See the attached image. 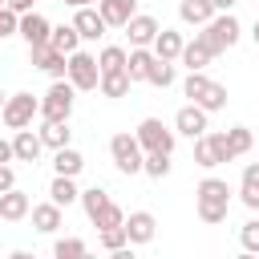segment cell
I'll return each mask as SVG.
<instances>
[{
	"instance_id": "obj_1",
	"label": "cell",
	"mask_w": 259,
	"mask_h": 259,
	"mask_svg": "<svg viewBox=\"0 0 259 259\" xmlns=\"http://www.w3.org/2000/svg\"><path fill=\"white\" fill-rule=\"evenodd\" d=\"M194 198H198V219L202 223H223L227 219V210H231V186L223 182V178H202L198 182V190H194Z\"/></svg>"
},
{
	"instance_id": "obj_2",
	"label": "cell",
	"mask_w": 259,
	"mask_h": 259,
	"mask_svg": "<svg viewBox=\"0 0 259 259\" xmlns=\"http://www.w3.org/2000/svg\"><path fill=\"white\" fill-rule=\"evenodd\" d=\"M239 32H243V28H239V20H235L231 12H214V16H210V20L202 24L198 40H202V45H206V49H210V53L219 57L223 49H231V45L239 40Z\"/></svg>"
},
{
	"instance_id": "obj_3",
	"label": "cell",
	"mask_w": 259,
	"mask_h": 259,
	"mask_svg": "<svg viewBox=\"0 0 259 259\" xmlns=\"http://www.w3.org/2000/svg\"><path fill=\"white\" fill-rule=\"evenodd\" d=\"M73 85H69V77H57L53 85H49V93L40 97V117L45 121H69V113H73Z\"/></svg>"
},
{
	"instance_id": "obj_4",
	"label": "cell",
	"mask_w": 259,
	"mask_h": 259,
	"mask_svg": "<svg viewBox=\"0 0 259 259\" xmlns=\"http://www.w3.org/2000/svg\"><path fill=\"white\" fill-rule=\"evenodd\" d=\"M65 77H69V85L73 89H97V81H101V69H97V57L93 53H69V69H65Z\"/></svg>"
},
{
	"instance_id": "obj_5",
	"label": "cell",
	"mask_w": 259,
	"mask_h": 259,
	"mask_svg": "<svg viewBox=\"0 0 259 259\" xmlns=\"http://www.w3.org/2000/svg\"><path fill=\"white\" fill-rule=\"evenodd\" d=\"M36 113H40V101H36L32 93H12V97H4V109H0V117H4L8 130H24V125H32Z\"/></svg>"
},
{
	"instance_id": "obj_6",
	"label": "cell",
	"mask_w": 259,
	"mask_h": 259,
	"mask_svg": "<svg viewBox=\"0 0 259 259\" xmlns=\"http://www.w3.org/2000/svg\"><path fill=\"white\" fill-rule=\"evenodd\" d=\"M109 154H113V162H117L121 174H138L142 170V158H146L134 134H113L109 138Z\"/></svg>"
},
{
	"instance_id": "obj_7",
	"label": "cell",
	"mask_w": 259,
	"mask_h": 259,
	"mask_svg": "<svg viewBox=\"0 0 259 259\" xmlns=\"http://www.w3.org/2000/svg\"><path fill=\"white\" fill-rule=\"evenodd\" d=\"M194 162H198L202 170H214V166L231 162L223 134H210V130H206V134H198V138H194Z\"/></svg>"
},
{
	"instance_id": "obj_8",
	"label": "cell",
	"mask_w": 259,
	"mask_h": 259,
	"mask_svg": "<svg viewBox=\"0 0 259 259\" xmlns=\"http://www.w3.org/2000/svg\"><path fill=\"white\" fill-rule=\"evenodd\" d=\"M138 146H142V154L146 150H162V154H174V130H166L158 117H146L142 125H138Z\"/></svg>"
},
{
	"instance_id": "obj_9",
	"label": "cell",
	"mask_w": 259,
	"mask_h": 259,
	"mask_svg": "<svg viewBox=\"0 0 259 259\" xmlns=\"http://www.w3.org/2000/svg\"><path fill=\"white\" fill-rule=\"evenodd\" d=\"M28 57H32V65H36V69H45L53 81H57V77H65V69H69V57H65V53H57L49 40H45V45H28Z\"/></svg>"
},
{
	"instance_id": "obj_10",
	"label": "cell",
	"mask_w": 259,
	"mask_h": 259,
	"mask_svg": "<svg viewBox=\"0 0 259 259\" xmlns=\"http://www.w3.org/2000/svg\"><path fill=\"white\" fill-rule=\"evenodd\" d=\"M174 134H186V138H198V134H206V109L202 105H182L178 113H174Z\"/></svg>"
},
{
	"instance_id": "obj_11",
	"label": "cell",
	"mask_w": 259,
	"mask_h": 259,
	"mask_svg": "<svg viewBox=\"0 0 259 259\" xmlns=\"http://www.w3.org/2000/svg\"><path fill=\"white\" fill-rule=\"evenodd\" d=\"M73 28L81 32V40H97V36H105V20H101V12L93 8V4H85V8H77L73 12Z\"/></svg>"
},
{
	"instance_id": "obj_12",
	"label": "cell",
	"mask_w": 259,
	"mask_h": 259,
	"mask_svg": "<svg viewBox=\"0 0 259 259\" xmlns=\"http://www.w3.org/2000/svg\"><path fill=\"white\" fill-rule=\"evenodd\" d=\"M49 28H53V24H49L40 12H32V8H28V12H20L16 36H24V45H45V40H49Z\"/></svg>"
},
{
	"instance_id": "obj_13",
	"label": "cell",
	"mask_w": 259,
	"mask_h": 259,
	"mask_svg": "<svg viewBox=\"0 0 259 259\" xmlns=\"http://www.w3.org/2000/svg\"><path fill=\"white\" fill-rule=\"evenodd\" d=\"M125 235H130V247H138V243H150L154 239V231H158V219L150 214V210H134L125 223Z\"/></svg>"
},
{
	"instance_id": "obj_14",
	"label": "cell",
	"mask_w": 259,
	"mask_h": 259,
	"mask_svg": "<svg viewBox=\"0 0 259 259\" xmlns=\"http://www.w3.org/2000/svg\"><path fill=\"white\" fill-rule=\"evenodd\" d=\"M28 210H32V202H28V194H24L20 186H8V190L0 194V219H4V223H20Z\"/></svg>"
},
{
	"instance_id": "obj_15",
	"label": "cell",
	"mask_w": 259,
	"mask_h": 259,
	"mask_svg": "<svg viewBox=\"0 0 259 259\" xmlns=\"http://www.w3.org/2000/svg\"><path fill=\"white\" fill-rule=\"evenodd\" d=\"M121 28H125L130 45H154V36H158V20H154V16H146V12H134Z\"/></svg>"
},
{
	"instance_id": "obj_16",
	"label": "cell",
	"mask_w": 259,
	"mask_h": 259,
	"mask_svg": "<svg viewBox=\"0 0 259 259\" xmlns=\"http://www.w3.org/2000/svg\"><path fill=\"white\" fill-rule=\"evenodd\" d=\"M40 150H45L40 134H32L28 125H24V130H16V138H12V158H16V162H36V158H40Z\"/></svg>"
},
{
	"instance_id": "obj_17",
	"label": "cell",
	"mask_w": 259,
	"mask_h": 259,
	"mask_svg": "<svg viewBox=\"0 0 259 259\" xmlns=\"http://www.w3.org/2000/svg\"><path fill=\"white\" fill-rule=\"evenodd\" d=\"M97 12L109 28H121L134 12H138V0H97Z\"/></svg>"
},
{
	"instance_id": "obj_18",
	"label": "cell",
	"mask_w": 259,
	"mask_h": 259,
	"mask_svg": "<svg viewBox=\"0 0 259 259\" xmlns=\"http://www.w3.org/2000/svg\"><path fill=\"white\" fill-rule=\"evenodd\" d=\"M28 214H32V227H36L40 235H53V231L65 223V214H61V206H57L53 198H49V202H36Z\"/></svg>"
},
{
	"instance_id": "obj_19",
	"label": "cell",
	"mask_w": 259,
	"mask_h": 259,
	"mask_svg": "<svg viewBox=\"0 0 259 259\" xmlns=\"http://www.w3.org/2000/svg\"><path fill=\"white\" fill-rule=\"evenodd\" d=\"M182 32H174V28H158V36H154V57H162V61H178V53H182Z\"/></svg>"
},
{
	"instance_id": "obj_20",
	"label": "cell",
	"mask_w": 259,
	"mask_h": 259,
	"mask_svg": "<svg viewBox=\"0 0 259 259\" xmlns=\"http://www.w3.org/2000/svg\"><path fill=\"white\" fill-rule=\"evenodd\" d=\"M150 61H154V49H150V45H134V49L125 53V73H130V81H146Z\"/></svg>"
},
{
	"instance_id": "obj_21",
	"label": "cell",
	"mask_w": 259,
	"mask_h": 259,
	"mask_svg": "<svg viewBox=\"0 0 259 259\" xmlns=\"http://www.w3.org/2000/svg\"><path fill=\"white\" fill-rule=\"evenodd\" d=\"M178 16H182V24L202 28V24L214 16V4H210V0H182V4H178Z\"/></svg>"
},
{
	"instance_id": "obj_22",
	"label": "cell",
	"mask_w": 259,
	"mask_h": 259,
	"mask_svg": "<svg viewBox=\"0 0 259 259\" xmlns=\"http://www.w3.org/2000/svg\"><path fill=\"white\" fill-rule=\"evenodd\" d=\"M178 61H182L186 69H206V65L214 61V53H210V49H206V45H202V40L194 36V40H186V45H182V53H178Z\"/></svg>"
},
{
	"instance_id": "obj_23",
	"label": "cell",
	"mask_w": 259,
	"mask_h": 259,
	"mask_svg": "<svg viewBox=\"0 0 259 259\" xmlns=\"http://www.w3.org/2000/svg\"><path fill=\"white\" fill-rule=\"evenodd\" d=\"M53 170H57V174H69V178H77V174L85 170V158H81L73 146H61V150H53Z\"/></svg>"
},
{
	"instance_id": "obj_24",
	"label": "cell",
	"mask_w": 259,
	"mask_h": 259,
	"mask_svg": "<svg viewBox=\"0 0 259 259\" xmlns=\"http://www.w3.org/2000/svg\"><path fill=\"white\" fill-rule=\"evenodd\" d=\"M49 45L57 49V53H77V45H81V32L73 28V24H57V28H49Z\"/></svg>"
},
{
	"instance_id": "obj_25",
	"label": "cell",
	"mask_w": 259,
	"mask_h": 259,
	"mask_svg": "<svg viewBox=\"0 0 259 259\" xmlns=\"http://www.w3.org/2000/svg\"><path fill=\"white\" fill-rule=\"evenodd\" d=\"M49 198H53L57 206H69V202L81 198V190H77V182H73L69 174H57V178L49 182Z\"/></svg>"
},
{
	"instance_id": "obj_26",
	"label": "cell",
	"mask_w": 259,
	"mask_h": 259,
	"mask_svg": "<svg viewBox=\"0 0 259 259\" xmlns=\"http://www.w3.org/2000/svg\"><path fill=\"white\" fill-rule=\"evenodd\" d=\"M130 85H134V81H130V73H125V69L101 73V81H97V89H101L105 97H125V93H130Z\"/></svg>"
},
{
	"instance_id": "obj_27",
	"label": "cell",
	"mask_w": 259,
	"mask_h": 259,
	"mask_svg": "<svg viewBox=\"0 0 259 259\" xmlns=\"http://www.w3.org/2000/svg\"><path fill=\"white\" fill-rule=\"evenodd\" d=\"M194 105H202L206 113H214V109H227V85H219V81H206V85H202V93L194 97Z\"/></svg>"
},
{
	"instance_id": "obj_28",
	"label": "cell",
	"mask_w": 259,
	"mask_h": 259,
	"mask_svg": "<svg viewBox=\"0 0 259 259\" xmlns=\"http://www.w3.org/2000/svg\"><path fill=\"white\" fill-rule=\"evenodd\" d=\"M36 134H40V142H45L49 150H61V146H69V134H73V130H69V121H45Z\"/></svg>"
},
{
	"instance_id": "obj_29",
	"label": "cell",
	"mask_w": 259,
	"mask_h": 259,
	"mask_svg": "<svg viewBox=\"0 0 259 259\" xmlns=\"http://www.w3.org/2000/svg\"><path fill=\"white\" fill-rule=\"evenodd\" d=\"M223 142H227V154H231V158H239V154H247V150H251V142H255V138H251V130H247V125H231V130L223 134Z\"/></svg>"
},
{
	"instance_id": "obj_30",
	"label": "cell",
	"mask_w": 259,
	"mask_h": 259,
	"mask_svg": "<svg viewBox=\"0 0 259 259\" xmlns=\"http://www.w3.org/2000/svg\"><path fill=\"white\" fill-rule=\"evenodd\" d=\"M146 81H150V85H158V89H170V85H174V65H170V61H162V57H154V61H150Z\"/></svg>"
},
{
	"instance_id": "obj_31",
	"label": "cell",
	"mask_w": 259,
	"mask_h": 259,
	"mask_svg": "<svg viewBox=\"0 0 259 259\" xmlns=\"http://www.w3.org/2000/svg\"><path fill=\"white\" fill-rule=\"evenodd\" d=\"M97 69H101V73L125 69V49H121V45H105V49L97 53Z\"/></svg>"
},
{
	"instance_id": "obj_32",
	"label": "cell",
	"mask_w": 259,
	"mask_h": 259,
	"mask_svg": "<svg viewBox=\"0 0 259 259\" xmlns=\"http://www.w3.org/2000/svg\"><path fill=\"white\" fill-rule=\"evenodd\" d=\"M142 170H146L150 178H166V174H170V154H162V150H146Z\"/></svg>"
},
{
	"instance_id": "obj_33",
	"label": "cell",
	"mask_w": 259,
	"mask_h": 259,
	"mask_svg": "<svg viewBox=\"0 0 259 259\" xmlns=\"http://www.w3.org/2000/svg\"><path fill=\"white\" fill-rule=\"evenodd\" d=\"M109 202V190H101V186H89V190H81V206H85V214H89V223L101 214V206Z\"/></svg>"
},
{
	"instance_id": "obj_34",
	"label": "cell",
	"mask_w": 259,
	"mask_h": 259,
	"mask_svg": "<svg viewBox=\"0 0 259 259\" xmlns=\"http://www.w3.org/2000/svg\"><path fill=\"white\" fill-rule=\"evenodd\" d=\"M130 243V235H125V227H101V247L113 255V251H121Z\"/></svg>"
},
{
	"instance_id": "obj_35",
	"label": "cell",
	"mask_w": 259,
	"mask_h": 259,
	"mask_svg": "<svg viewBox=\"0 0 259 259\" xmlns=\"http://www.w3.org/2000/svg\"><path fill=\"white\" fill-rule=\"evenodd\" d=\"M85 251H89V247H85L81 239H57V243H53V255H57V259H81Z\"/></svg>"
},
{
	"instance_id": "obj_36",
	"label": "cell",
	"mask_w": 259,
	"mask_h": 259,
	"mask_svg": "<svg viewBox=\"0 0 259 259\" xmlns=\"http://www.w3.org/2000/svg\"><path fill=\"white\" fill-rule=\"evenodd\" d=\"M121 223H125V214H121V206H117L113 198H109V202L101 206V214L93 219V227H121Z\"/></svg>"
},
{
	"instance_id": "obj_37",
	"label": "cell",
	"mask_w": 259,
	"mask_h": 259,
	"mask_svg": "<svg viewBox=\"0 0 259 259\" xmlns=\"http://www.w3.org/2000/svg\"><path fill=\"white\" fill-rule=\"evenodd\" d=\"M239 243H243V251L259 255V219H247V223H243V231H239Z\"/></svg>"
},
{
	"instance_id": "obj_38",
	"label": "cell",
	"mask_w": 259,
	"mask_h": 259,
	"mask_svg": "<svg viewBox=\"0 0 259 259\" xmlns=\"http://www.w3.org/2000/svg\"><path fill=\"white\" fill-rule=\"evenodd\" d=\"M16 24H20V12H12V8L4 4V8H0V36H12Z\"/></svg>"
},
{
	"instance_id": "obj_39",
	"label": "cell",
	"mask_w": 259,
	"mask_h": 259,
	"mask_svg": "<svg viewBox=\"0 0 259 259\" xmlns=\"http://www.w3.org/2000/svg\"><path fill=\"white\" fill-rule=\"evenodd\" d=\"M243 190H259V162L243 166Z\"/></svg>"
},
{
	"instance_id": "obj_40",
	"label": "cell",
	"mask_w": 259,
	"mask_h": 259,
	"mask_svg": "<svg viewBox=\"0 0 259 259\" xmlns=\"http://www.w3.org/2000/svg\"><path fill=\"white\" fill-rule=\"evenodd\" d=\"M8 186H16V174H12V166H8V162H0V194H4Z\"/></svg>"
},
{
	"instance_id": "obj_41",
	"label": "cell",
	"mask_w": 259,
	"mask_h": 259,
	"mask_svg": "<svg viewBox=\"0 0 259 259\" xmlns=\"http://www.w3.org/2000/svg\"><path fill=\"white\" fill-rule=\"evenodd\" d=\"M239 198H243L247 210H259V190H243V186H239Z\"/></svg>"
},
{
	"instance_id": "obj_42",
	"label": "cell",
	"mask_w": 259,
	"mask_h": 259,
	"mask_svg": "<svg viewBox=\"0 0 259 259\" xmlns=\"http://www.w3.org/2000/svg\"><path fill=\"white\" fill-rule=\"evenodd\" d=\"M0 162H12V142L0 138Z\"/></svg>"
},
{
	"instance_id": "obj_43",
	"label": "cell",
	"mask_w": 259,
	"mask_h": 259,
	"mask_svg": "<svg viewBox=\"0 0 259 259\" xmlns=\"http://www.w3.org/2000/svg\"><path fill=\"white\" fill-rule=\"evenodd\" d=\"M210 4H214V12H231L239 0H210Z\"/></svg>"
},
{
	"instance_id": "obj_44",
	"label": "cell",
	"mask_w": 259,
	"mask_h": 259,
	"mask_svg": "<svg viewBox=\"0 0 259 259\" xmlns=\"http://www.w3.org/2000/svg\"><path fill=\"white\" fill-rule=\"evenodd\" d=\"M8 8H12V12H28V8H32V0H8Z\"/></svg>"
},
{
	"instance_id": "obj_45",
	"label": "cell",
	"mask_w": 259,
	"mask_h": 259,
	"mask_svg": "<svg viewBox=\"0 0 259 259\" xmlns=\"http://www.w3.org/2000/svg\"><path fill=\"white\" fill-rule=\"evenodd\" d=\"M61 4H69V8H85V4H97V0H61Z\"/></svg>"
},
{
	"instance_id": "obj_46",
	"label": "cell",
	"mask_w": 259,
	"mask_h": 259,
	"mask_svg": "<svg viewBox=\"0 0 259 259\" xmlns=\"http://www.w3.org/2000/svg\"><path fill=\"white\" fill-rule=\"evenodd\" d=\"M251 36H255V45H259V20H255V28H251Z\"/></svg>"
},
{
	"instance_id": "obj_47",
	"label": "cell",
	"mask_w": 259,
	"mask_h": 259,
	"mask_svg": "<svg viewBox=\"0 0 259 259\" xmlns=\"http://www.w3.org/2000/svg\"><path fill=\"white\" fill-rule=\"evenodd\" d=\"M0 109H4V89H0Z\"/></svg>"
},
{
	"instance_id": "obj_48",
	"label": "cell",
	"mask_w": 259,
	"mask_h": 259,
	"mask_svg": "<svg viewBox=\"0 0 259 259\" xmlns=\"http://www.w3.org/2000/svg\"><path fill=\"white\" fill-rule=\"evenodd\" d=\"M4 4H8V0H0V8H4Z\"/></svg>"
}]
</instances>
